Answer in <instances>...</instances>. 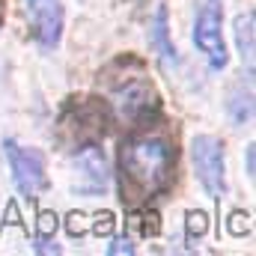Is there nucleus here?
Returning a JSON list of instances; mask_svg holds the SVG:
<instances>
[{
	"label": "nucleus",
	"mask_w": 256,
	"mask_h": 256,
	"mask_svg": "<svg viewBox=\"0 0 256 256\" xmlns=\"http://www.w3.org/2000/svg\"><path fill=\"white\" fill-rule=\"evenodd\" d=\"M191 161L202 191L212 200H220L226 194V161H224V143L214 134H200L191 140Z\"/></svg>",
	"instance_id": "obj_4"
},
{
	"label": "nucleus",
	"mask_w": 256,
	"mask_h": 256,
	"mask_svg": "<svg viewBox=\"0 0 256 256\" xmlns=\"http://www.w3.org/2000/svg\"><path fill=\"white\" fill-rule=\"evenodd\" d=\"M120 254H126V256L134 254V242L126 238V236H122V238H114L110 248H108V256H120Z\"/></svg>",
	"instance_id": "obj_11"
},
{
	"label": "nucleus",
	"mask_w": 256,
	"mask_h": 256,
	"mask_svg": "<svg viewBox=\"0 0 256 256\" xmlns=\"http://www.w3.org/2000/svg\"><path fill=\"white\" fill-rule=\"evenodd\" d=\"M27 21L33 30V39L45 48L54 51L63 39V3L60 0H27Z\"/></svg>",
	"instance_id": "obj_6"
},
{
	"label": "nucleus",
	"mask_w": 256,
	"mask_h": 256,
	"mask_svg": "<svg viewBox=\"0 0 256 256\" xmlns=\"http://www.w3.org/2000/svg\"><path fill=\"white\" fill-rule=\"evenodd\" d=\"M188 232L191 236L206 232V212H188Z\"/></svg>",
	"instance_id": "obj_12"
},
{
	"label": "nucleus",
	"mask_w": 256,
	"mask_h": 256,
	"mask_svg": "<svg viewBox=\"0 0 256 256\" xmlns=\"http://www.w3.org/2000/svg\"><path fill=\"white\" fill-rule=\"evenodd\" d=\"M254 24H256V15L254 9L242 12L232 24V33H236V45H238V54L248 66V74H254Z\"/></svg>",
	"instance_id": "obj_10"
},
{
	"label": "nucleus",
	"mask_w": 256,
	"mask_h": 256,
	"mask_svg": "<svg viewBox=\"0 0 256 256\" xmlns=\"http://www.w3.org/2000/svg\"><path fill=\"white\" fill-rule=\"evenodd\" d=\"M74 167L86 179V185H80V191H104V185H108V161H104V152L96 143L84 146L74 155Z\"/></svg>",
	"instance_id": "obj_7"
},
{
	"label": "nucleus",
	"mask_w": 256,
	"mask_h": 256,
	"mask_svg": "<svg viewBox=\"0 0 256 256\" xmlns=\"http://www.w3.org/2000/svg\"><path fill=\"white\" fill-rule=\"evenodd\" d=\"M254 173H256V152H254V143L248 146V176L254 179Z\"/></svg>",
	"instance_id": "obj_14"
},
{
	"label": "nucleus",
	"mask_w": 256,
	"mask_h": 256,
	"mask_svg": "<svg viewBox=\"0 0 256 256\" xmlns=\"http://www.w3.org/2000/svg\"><path fill=\"white\" fill-rule=\"evenodd\" d=\"M194 45L206 54L212 72L226 68L230 54L224 42V0H200L194 18Z\"/></svg>",
	"instance_id": "obj_3"
},
{
	"label": "nucleus",
	"mask_w": 256,
	"mask_h": 256,
	"mask_svg": "<svg viewBox=\"0 0 256 256\" xmlns=\"http://www.w3.org/2000/svg\"><path fill=\"white\" fill-rule=\"evenodd\" d=\"M250 78L254 74H248V80H238L230 90V98H226V116H230V122L236 128L250 122V116H254V86H250Z\"/></svg>",
	"instance_id": "obj_8"
},
{
	"label": "nucleus",
	"mask_w": 256,
	"mask_h": 256,
	"mask_svg": "<svg viewBox=\"0 0 256 256\" xmlns=\"http://www.w3.org/2000/svg\"><path fill=\"white\" fill-rule=\"evenodd\" d=\"M0 15H3V12H0Z\"/></svg>",
	"instance_id": "obj_15"
},
{
	"label": "nucleus",
	"mask_w": 256,
	"mask_h": 256,
	"mask_svg": "<svg viewBox=\"0 0 256 256\" xmlns=\"http://www.w3.org/2000/svg\"><path fill=\"white\" fill-rule=\"evenodd\" d=\"M176 170V140L161 128L134 131L120 146L122 200L143 202L167 191Z\"/></svg>",
	"instance_id": "obj_1"
},
{
	"label": "nucleus",
	"mask_w": 256,
	"mask_h": 256,
	"mask_svg": "<svg viewBox=\"0 0 256 256\" xmlns=\"http://www.w3.org/2000/svg\"><path fill=\"white\" fill-rule=\"evenodd\" d=\"M9 170H12V182L24 196H39L48 188V170H45V155L39 149H27L18 140H6L3 143Z\"/></svg>",
	"instance_id": "obj_5"
},
{
	"label": "nucleus",
	"mask_w": 256,
	"mask_h": 256,
	"mask_svg": "<svg viewBox=\"0 0 256 256\" xmlns=\"http://www.w3.org/2000/svg\"><path fill=\"white\" fill-rule=\"evenodd\" d=\"M108 104L122 126H143L158 114V92L137 60H120L108 68Z\"/></svg>",
	"instance_id": "obj_2"
},
{
	"label": "nucleus",
	"mask_w": 256,
	"mask_h": 256,
	"mask_svg": "<svg viewBox=\"0 0 256 256\" xmlns=\"http://www.w3.org/2000/svg\"><path fill=\"white\" fill-rule=\"evenodd\" d=\"M36 250H39V254H60V248L51 244L48 238H36Z\"/></svg>",
	"instance_id": "obj_13"
},
{
	"label": "nucleus",
	"mask_w": 256,
	"mask_h": 256,
	"mask_svg": "<svg viewBox=\"0 0 256 256\" xmlns=\"http://www.w3.org/2000/svg\"><path fill=\"white\" fill-rule=\"evenodd\" d=\"M149 36H152V45H155L161 63L167 66V68H173V66L179 63V57H176L173 42H170V24H167V9H164V6L155 9V18H152V30H149Z\"/></svg>",
	"instance_id": "obj_9"
}]
</instances>
